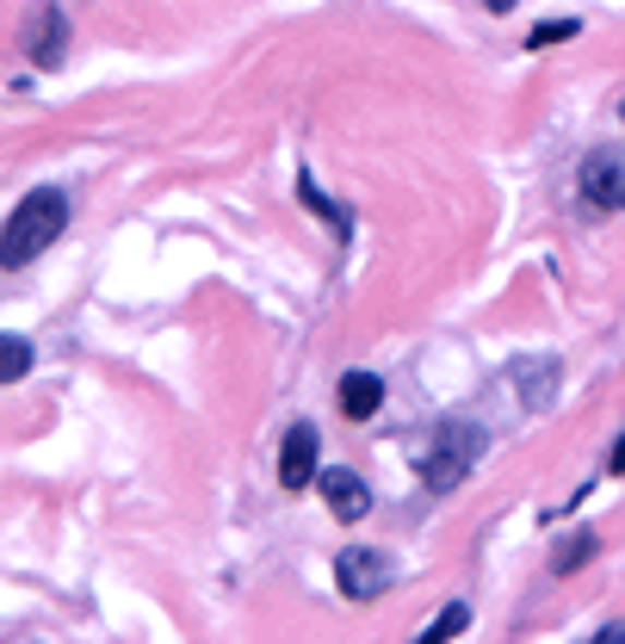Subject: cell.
<instances>
[{
	"label": "cell",
	"mask_w": 625,
	"mask_h": 644,
	"mask_svg": "<svg viewBox=\"0 0 625 644\" xmlns=\"http://www.w3.org/2000/svg\"><path fill=\"white\" fill-rule=\"evenodd\" d=\"M557 384H564V366L539 354V360H514V397L527 409H551L557 403Z\"/></svg>",
	"instance_id": "obj_8"
},
{
	"label": "cell",
	"mask_w": 625,
	"mask_h": 644,
	"mask_svg": "<svg viewBox=\"0 0 625 644\" xmlns=\"http://www.w3.org/2000/svg\"><path fill=\"white\" fill-rule=\"evenodd\" d=\"M576 32H582V25L576 20H545V25H532V50H545V44H564V38H576Z\"/></svg>",
	"instance_id": "obj_13"
},
{
	"label": "cell",
	"mask_w": 625,
	"mask_h": 644,
	"mask_svg": "<svg viewBox=\"0 0 625 644\" xmlns=\"http://www.w3.org/2000/svg\"><path fill=\"white\" fill-rule=\"evenodd\" d=\"M588 558H594V533H576V539H564V546H557L551 570H557V576H569V570H576V564H588Z\"/></svg>",
	"instance_id": "obj_11"
},
{
	"label": "cell",
	"mask_w": 625,
	"mask_h": 644,
	"mask_svg": "<svg viewBox=\"0 0 625 644\" xmlns=\"http://www.w3.org/2000/svg\"><path fill=\"white\" fill-rule=\"evenodd\" d=\"M298 192H303V205L316 211V217H328V224H341V211H335V205H328V199H323V192H316V180H310V174H303V180H298Z\"/></svg>",
	"instance_id": "obj_14"
},
{
	"label": "cell",
	"mask_w": 625,
	"mask_h": 644,
	"mask_svg": "<svg viewBox=\"0 0 625 644\" xmlns=\"http://www.w3.org/2000/svg\"><path fill=\"white\" fill-rule=\"evenodd\" d=\"M316 484H323V502L335 509V521H365V509H372V490H365L360 472L328 465V472H316Z\"/></svg>",
	"instance_id": "obj_7"
},
{
	"label": "cell",
	"mask_w": 625,
	"mask_h": 644,
	"mask_svg": "<svg viewBox=\"0 0 625 644\" xmlns=\"http://www.w3.org/2000/svg\"><path fill=\"white\" fill-rule=\"evenodd\" d=\"M341 416L347 421H372L384 409V379L378 372H341Z\"/></svg>",
	"instance_id": "obj_9"
},
{
	"label": "cell",
	"mask_w": 625,
	"mask_h": 644,
	"mask_svg": "<svg viewBox=\"0 0 625 644\" xmlns=\"http://www.w3.org/2000/svg\"><path fill=\"white\" fill-rule=\"evenodd\" d=\"M316 428L310 421H291L285 428V446H279V484L285 490H303V484H316Z\"/></svg>",
	"instance_id": "obj_6"
},
{
	"label": "cell",
	"mask_w": 625,
	"mask_h": 644,
	"mask_svg": "<svg viewBox=\"0 0 625 644\" xmlns=\"http://www.w3.org/2000/svg\"><path fill=\"white\" fill-rule=\"evenodd\" d=\"M606 472H625V440H613V453H606Z\"/></svg>",
	"instance_id": "obj_15"
},
{
	"label": "cell",
	"mask_w": 625,
	"mask_h": 644,
	"mask_svg": "<svg viewBox=\"0 0 625 644\" xmlns=\"http://www.w3.org/2000/svg\"><path fill=\"white\" fill-rule=\"evenodd\" d=\"M32 372V342L25 335H0V384H13Z\"/></svg>",
	"instance_id": "obj_10"
},
{
	"label": "cell",
	"mask_w": 625,
	"mask_h": 644,
	"mask_svg": "<svg viewBox=\"0 0 625 644\" xmlns=\"http://www.w3.org/2000/svg\"><path fill=\"white\" fill-rule=\"evenodd\" d=\"M335 583H341L347 601H378L384 588H390V558L372 546H347L335 558Z\"/></svg>",
	"instance_id": "obj_4"
},
{
	"label": "cell",
	"mask_w": 625,
	"mask_h": 644,
	"mask_svg": "<svg viewBox=\"0 0 625 644\" xmlns=\"http://www.w3.org/2000/svg\"><path fill=\"white\" fill-rule=\"evenodd\" d=\"M62 229H69V192H57V187L25 192L20 205H13V217H7V229H0V266L7 273L32 266Z\"/></svg>",
	"instance_id": "obj_1"
},
{
	"label": "cell",
	"mask_w": 625,
	"mask_h": 644,
	"mask_svg": "<svg viewBox=\"0 0 625 644\" xmlns=\"http://www.w3.org/2000/svg\"><path fill=\"white\" fill-rule=\"evenodd\" d=\"M620 118H625V99H620Z\"/></svg>",
	"instance_id": "obj_17"
},
{
	"label": "cell",
	"mask_w": 625,
	"mask_h": 644,
	"mask_svg": "<svg viewBox=\"0 0 625 644\" xmlns=\"http://www.w3.org/2000/svg\"><path fill=\"white\" fill-rule=\"evenodd\" d=\"M483 428L477 421H440L434 428V446L421 453V484L434 496H446V490H458L465 477H471V465L483 458Z\"/></svg>",
	"instance_id": "obj_2"
},
{
	"label": "cell",
	"mask_w": 625,
	"mask_h": 644,
	"mask_svg": "<svg viewBox=\"0 0 625 644\" xmlns=\"http://www.w3.org/2000/svg\"><path fill=\"white\" fill-rule=\"evenodd\" d=\"M62 44H69V20H62V7H57V0H32V13H25V57L38 62V69H57Z\"/></svg>",
	"instance_id": "obj_5"
},
{
	"label": "cell",
	"mask_w": 625,
	"mask_h": 644,
	"mask_svg": "<svg viewBox=\"0 0 625 644\" xmlns=\"http://www.w3.org/2000/svg\"><path fill=\"white\" fill-rule=\"evenodd\" d=\"M508 7H514V0H490V13H508Z\"/></svg>",
	"instance_id": "obj_16"
},
{
	"label": "cell",
	"mask_w": 625,
	"mask_h": 644,
	"mask_svg": "<svg viewBox=\"0 0 625 644\" xmlns=\"http://www.w3.org/2000/svg\"><path fill=\"white\" fill-rule=\"evenodd\" d=\"M465 625H471V607H465V601H453V607H446V613H440L434 625H428V639H458Z\"/></svg>",
	"instance_id": "obj_12"
},
{
	"label": "cell",
	"mask_w": 625,
	"mask_h": 644,
	"mask_svg": "<svg viewBox=\"0 0 625 644\" xmlns=\"http://www.w3.org/2000/svg\"><path fill=\"white\" fill-rule=\"evenodd\" d=\"M576 187L594 211H625V150L620 143H601V150L582 155L576 168Z\"/></svg>",
	"instance_id": "obj_3"
}]
</instances>
